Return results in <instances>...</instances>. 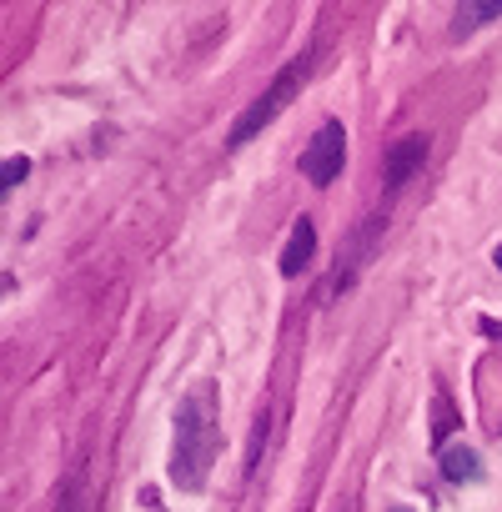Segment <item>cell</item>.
Segmentation results:
<instances>
[{"label":"cell","mask_w":502,"mask_h":512,"mask_svg":"<svg viewBox=\"0 0 502 512\" xmlns=\"http://www.w3.org/2000/svg\"><path fill=\"white\" fill-rule=\"evenodd\" d=\"M221 447V402L211 382H196L181 407H176V437H171V487L181 492H201L211 477Z\"/></svg>","instance_id":"6da1fadb"},{"label":"cell","mask_w":502,"mask_h":512,"mask_svg":"<svg viewBox=\"0 0 502 512\" xmlns=\"http://www.w3.org/2000/svg\"><path fill=\"white\" fill-rule=\"evenodd\" d=\"M307 66H312V56H292V61L277 71V81L236 116V126L226 131V146H231V151L246 146V141H257V136H262V131H267V126L297 101V91H302V81H307Z\"/></svg>","instance_id":"7a4b0ae2"},{"label":"cell","mask_w":502,"mask_h":512,"mask_svg":"<svg viewBox=\"0 0 502 512\" xmlns=\"http://www.w3.org/2000/svg\"><path fill=\"white\" fill-rule=\"evenodd\" d=\"M342 166H347V131H342V121H322L317 136L302 146V176L312 186H332L342 176Z\"/></svg>","instance_id":"3957f363"},{"label":"cell","mask_w":502,"mask_h":512,"mask_svg":"<svg viewBox=\"0 0 502 512\" xmlns=\"http://www.w3.org/2000/svg\"><path fill=\"white\" fill-rule=\"evenodd\" d=\"M422 161H427V136H402L397 146H387V156H382V186H387V196H397L422 171Z\"/></svg>","instance_id":"277c9868"},{"label":"cell","mask_w":502,"mask_h":512,"mask_svg":"<svg viewBox=\"0 0 502 512\" xmlns=\"http://www.w3.org/2000/svg\"><path fill=\"white\" fill-rule=\"evenodd\" d=\"M312 256H317V226H312V216H302V221H292V236H287V246H282V277L292 282V277H302L307 267H312Z\"/></svg>","instance_id":"5b68a950"},{"label":"cell","mask_w":502,"mask_h":512,"mask_svg":"<svg viewBox=\"0 0 502 512\" xmlns=\"http://www.w3.org/2000/svg\"><path fill=\"white\" fill-rule=\"evenodd\" d=\"M487 21H502V0H467V6H457L452 31H457V36H472V31H482Z\"/></svg>","instance_id":"8992f818"},{"label":"cell","mask_w":502,"mask_h":512,"mask_svg":"<svg viewBox=\"0 0 502 512\" xmlns=\"http://www.w3.org/2000/svg\"><path fill=\"white\" fill-rule=\"evenodd\" d=\"M442 477H447V482H477V477H482L477 452H472V447H447V452H442Z\"/></svg>","instance_id":"52a82bcc"},{"label":"cell","mask_w":502,"mask_h":512,"mask_svg":"<svg viewBox=\"0 0 502 512\" xmlns=\"http://www.w3.org/2000/svg\"><path fill=\"white\" fill-rule=\"evenodd\" d=\"M26 176H31V161H26V156H11V161H0V201H6V196H11V191H16V186H21Z\"/></svg>","instance_id":"ba28073f"},{"label":"cell","mask_w":502,"mask_h":512,"mask_svg":"<svg viewBox=\"0 0 502 512\" xmlns=\"http://www.w3.org/2000/svg\"><path fill=\"white\" fill-rule=\"evenodd\" d=\"M56 512H86V497H81V472H71L56 492Z\"/></svg>","instance_id":"9c48e42d"},{"label":"cell","mask_w":502,"mask_h":512,"mask_svg":"<svg viewBox=\"0 0 502 512\" xmlns=\"http://www.w3.org/2000/svg\"><path fill=\"white\" fill-rule=\"evenodd\" d=\"M492 267L502 272V246H492Z\"/></svg>","instance_id":"30bf717a"},{"label":"cell","mask_w":502,"mask_h":512,"mask_svg":"<svg viewBox=\"0 0 502 512\" xmlns=\"http://www.w3.org/2000/svg\"><path fill=\"white\" fill-rule=\"evenodd\" d=\"M392 512H402V507H392Z\"/></svg>","instance_id":"8fae6325"}]
</instances>
